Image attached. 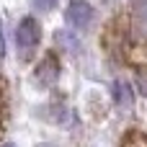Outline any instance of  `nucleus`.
Masks as SVG:
<instances>
[{
	"label": "nucleus",
	"instance_id": "0eeeda50",
	"mask_svg": "<svg viewBox=\"0 0 147 147\" xmlns=\"http://www.w3.org/2000/svg\"><path fill=\"white\" fill-rule=\"evenodd\" d=\"M54 3H57V0H34V5H36L39 10H52Z\"/></svg>",
	"mask_w": 147,
	"mask_h": 147
},
{
	"label": "nucleus",
	"instance_id": "39448f33",
	"mask_svg": "<svg viewBox=\"0 0 147 147\" xmlns=\"http://www.w3.org/2000/svg\"><path fill=\"white\" fill-rule=\"evenodd\" d=\"M114 96H116V103L119 106H129L132 103V90L127 83H116L114 85Z\"/></svg>",
	"mask_w": 147,
	"mask_h": 147
},
{
	"label": "nucleus",
	"instance_id": "6e6552de",
	"mask_svg": "<svg viewBox=\"0 0 147 147\" xmlns=\"http://www.w3.org/2000/svg\"><path fill=\"white\" fill-rule=\"evenodd\" d=\"M5 57V36H3V26H0V59Z\"/></svg>",
	"mask_w": 147,
	"mask_h": 147
},
{
	"label": "nucleus",
	"instance_id": "f257e3e1",
	"mask_svg": "<svg viewBox=\"0 0 147 147\" xmlns=\"http://www.w3.org/2000/svg\"><path fill=\"white\" fill-rule=\"evenodd\" d=\"M39 39H41L39 21H36V18H31V16H28V18H23V21L18 23V28H16V47H18L21 57H28V54L36 49Z\"/></svg>",
	"mask_w": 147,
	"mask_h": 147
},
{
	"label": "nucleus",
	"instance_id": "423d86ee",
	"mask_svg": "<svg viewBox=\"0 0 147 147\" xmlns=\"http://www.w3.org/2000/svg\"><path fill=\"white\" fill-rule=\"evenodd\" d=\"M57 41H59L65 49H70V52H72V49H78V39H75V36H70L67 31H57Z\"/></svg>",
	"mask_w": 147,
	"mask_h": 147
},
{
	"label": "nucleus",
	"instance_id": "f03ea898",
	"mask_svg": "<svg viewBox=\"0 0 147 147\" xmlns=\"http://www.w3.org/2000/svg\"><path fill=\"white\" fill-rule=\"evenodd\" d=\"M65 21H67L72 28H85V26H90V21H93V8H90L85 0H72V3L67 5V10H65Z\"/></svg>",
	"mask_w": 147,
	"mask_h": 147
},
{
	"label": "nucleus",
	"instance_id": "7ed1b4c3",
	"mask_svg": "<svg viewBox=\"0 0 147 147\" xmlns=\"http://www.w3.org/2000/svg\"><path fill=\"white\" fill-rule=\"evenodd\" d=\"M57 72H59V67H57V59L54 57H47L39 67H36V85H41V88H49L54 80H57Z\"/></svg>",
	"mask_w": 147,
	"mask_h": 147
},
{
	"label": "nucleus",
	"instance_id": "1a4fd4ad",
	"mask_svg": "<svg viewBox=\"0 0 147 147\" xmlns=\"http://www.w3.org/2000/svg\"><path fill=\"white\" fill-rule=\"evenodd\" d=\"M3 147H16V145H3Z\"/></svg>",
	"mask_w": 147,
	"mask_h": 147
},
{
	"label": "nucleus",
	"instance_id": "20e7f679",
	"mask_svg": "<svg viewBox=\"0 0 147 147\" xmlns=\"http://www.w3.org/2000/svg\"><path fill=\"white\" fill-rule=\"evenodd\" d=\"M132 28L137 34V39L147 41V0H140L134 5V13H132Z\"/></svg>",
	"mask_w": 147,
	"mask_h": 147
}]
</instances>
